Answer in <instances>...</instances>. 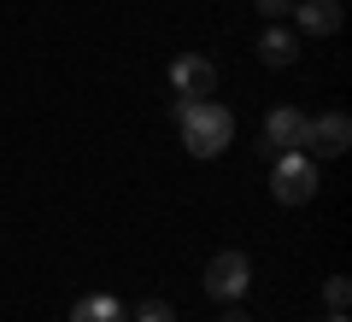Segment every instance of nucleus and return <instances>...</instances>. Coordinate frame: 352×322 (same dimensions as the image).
Wrapping results in <instances>:
<instances>
[{
  "instance_id": "obj_1",
  "label": "nucleus",
  "mask_w": 352,
  "mask_h": 322,
  "mask_svg": "<svg viewBox=\"0 0 352 322\" xmlns=\"http://www.w3.org/2000/svg\"><path fill=\"white\" fill-rule=\"evenodd\" d=\"M176 129L188 141L194 159H217V152L235 141V117L217 106V100H182L176 94Z\"/></svg>"
},
{
  "instance_id": "obj_2",
  "label": "nucleus",
  "mask_w": 352,
  "mask_h": 322,
  "mask_svg": "<svg viewBox=\"0 0 352 322\" xmlns=\"http://www.w3.org/2000/svg\"><path fill=\"white\" fill-rule=\"evenodd\" d=\"M270 194H276L282 205H305V199L317 194V164L305 159L300 147H294V152H276V170H270Z\"/></svg>"
},
{
  "instance_id": "obj_3",
  "label": "nucleus",
  "mask_w": 352,
  "mask_h": 322,
  "mask_svg": "<svg viewBox=\"0 0 352 322\" xmlns=\"http://www.w3.org/2000/svg\"><path fill=\"white\" fill-rule=\"evenodd\" d=\"M247 287H252L247 252H217V258L206 264V293H212V299H241Z\"/></svg>"
},
{
  "instance_id": "obj_4",
  "label": "nucleus",
  "mask_w": 352,
  "mask_h": 322,
  "mask_svg": "<svg viewBox=\"0 0 352 322\" xmlns=\"http://www.w3.org/2000/svg\"><path fill=\"white\" fill-rule=\"evenodd\" d=\"M352 141V117L346 112H329V117H305V135H300V152H317V159H340Z\"/></svg>"
},
{
  "instance_id": "obj_5",
  "label": "nucleus",
  "mask_w": 352,
  "mask_h": 322,
  "mask_svg": "<svg viewBox=\"0 0 352 322\" xmlns=\"http://www.w3.org/2000/svg\"><path fill=\"white\" fill-rule=\"evenodd\" d=\"M170 88H176L182 100L217 94V65L206 59V53H182V59H170Z\"/></svg>"
},
{
  "instance_id": "obj_6",
  "label": "nucleus",
  "mask_w": 352,
  "mask_h": 322,
  "mask_svg": "<svg viewBox=\"0 0 352 322\" xmlns=\"http://www.w3.org/2000/svg\"><path fill=\"white\" fill-rule=\"evenodd\" d=\"M300 135H305V112H294V106H276L264 117V152H294Z\"/></svg>"
},
{
  "instance_id": "obj_7",
  "label": "nucleus",
  "mask_w": 352,
  "mask_h": 322,
  "mask_svg": "<svg viewBox=\"0 0 352 322\" xmlns=\"http://www.w3.org/2000/svg\"><path fill=\"white\" fill-rule=\"evenodd\" d=\"M300 30L305 36H335L340 30V0H300Z\"/></svg>"
},
{
  "instance_id": "obj_8",
  "label": "nucleus",
  "mask_w": 352,
  "mask_h": 322,
  "mask_svg": "<svg viewBox=\"0 0 352 322\" xmlns=\"http://www.w3.org/2000/svg\"><path fill=\"white\" fill-rule=\"evenodd\" d=\"M294 53H300V36L294 30H276V24H264V36H258V59L264 65H294Z\"/></svg>"
},
{
  "instance_id": "obj_9",
  "label": "nucleus",
  "mask_w": 352,
  "mask_h": 322,
  "mask_svg": "<svg viewBox=\"0 0 352 322\" xmlns=\"http://www.w3.org/2000/svg\"><path fill=\"white\" fill-rule=\"evenodd\" d=\"M71 322H129V317H124V305L112 293H82L71 305Z\"/></svg>"
},
{
  "instance_id": "obj_10",
  "label": "nucleus",
  "mask_w": 352,
  "mask_h": 322,
  "mask_svg": "<svg viewBox=\"0 0 352 322\" xmlns=\"http://www.w3.org/2000/svg\"><path fill=\"white\" fill-rule=\"evenodd\" d=\"M323 299H329V310H346L352 305V281H346V275H335V281L323 287Z\"/></svg>"
},
{
  "instance_id": "obj_11",
  "label": "nucleus",
  "mask_w": 352,
  "mask_h": 322,
  "mask_svg": "<svg viewBox=\"0 0 352 322\" xmlns=\"http://www.w3.org/2000/svg\"><path fill=\"white\" fill-rule=\"evenodd\" d=\"M135 322H176V310L164 305V299H147V305L135 310Z\"/></svg>"
},
{
  "instance_id": "obj_12",
  "label": "nucleus",
  "mask_w": 352,
  "mask_h": 322,
  "mask_svg": "<svg viewBox=\"0 0 352 322\" xmlns=\"http://www.w3.org/2000/svg\"><path fill=\"white\" fill-rule=\"evenodd\" d=\"M252 6H258V12H264V24H270V18H282V12H288L294 0H252Z\"/></svg>"
},
{
  "instance_id": "obj_13",
  "label": "nucleus",
  "mask_w": 352,
  "mask_h": 322,
  "mask_svg": "<svg viewBox=\"0 0 352 322\" xmlns=\"http://www.w3.org/2000/svg\"><path fill=\"white\" fill-rule=\"evenodd\" d=\"M223 322H252V317H247V310H223Z\"/></svg>"
},
{
  "instance_id": "obj_14",
  "label": "nucleus",
  "mask_w": 352,
  "mask_h": 322,
  "mask_svg": "<svg viewBox=\"0 0 352 322\" xmlns=\"http://www.w3.org/2000/svg\"><path fill=\"white\" fill-rule=\"evenodd\" d=\"M329 322H346V310H335V317H329Z\"/></svg>"
}]
</instances>
